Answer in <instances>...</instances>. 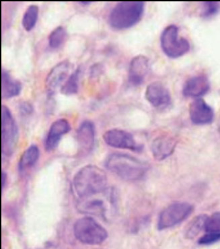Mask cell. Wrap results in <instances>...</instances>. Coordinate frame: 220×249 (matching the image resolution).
Returning <instances> with one entry per match:
<instances>
[{
	"instance_id": "6da1fadb",
	"label": "cell",
	"mask_w": 220,
	"mask_h": 249,
	"mask_svg": "<svg viewBox=\"0 0 220 249\" xmlns=\"http://www.w3.org/2000/svg\"><path fill=\"white\" fill-rule=\"evenodd\" d=\"M106 173L95 165H87L77 172L72 181L73 191L80 199L91 197L106 190Z\"/></svg>"
},
{
	"instance_id": "7a4b0ae2",
	"label": "cell",
	"mask_w": 220,
	"mask_h": 249,
	"mask_svg": "<svg viewBox=\"0 0 220 249\" xmlns=\"http://www.w3.org/2000/svg\"><path fill=\"white\" fill-rule=\"evenodd\" d=\"M105 164L109 171L128 181L142 179L149 168L146 163L136 158L121 153L110 154Z\"/></svg>"
},
{
	"instance_id": "3957f363",
	"label": "cell",
	"mask_w": 220,
	"mask_h": 249,
	"mask_svg": "<svg viewBox=\"0 0 220 249\" xmlns=\"http://www.w3.org/2000/svg\"><path fill=\"white\" fill-rule=\"evenodd\" d=\"M145 10L144 1H121L112 9L109 24L112 29L123 31L136 25L142 19Z\"/></svg>"
},
{
	"instance_id": "277c9868",
	"label": "cell",
	"mask_w": 220,
	"mask_h": 249,
	"mask_svg": "<svg viewBox=\"0 0 220 249\" xmlns=\"http://www.w3.org/2000/svg\"><path fill=\"white\" fill-rule=\"evenodd\" d=\"M116 194L114 191L106 190L91 197L79 199L77 210L84 214L109 219L116 208Z\"/></svg>"
},
{
	"instance_id": "5b68a950",
	"label": "cell",
	"mask_w": 220,
	"mask_h": 249,
	"mask_svg": "<svg viewBox=\"0 0 220 249\" xmlns=\"http://www.w3.org/2000/svg\"><path fill=\"white\" fill-rule=\"evenodd\" d=\"M73 233L79 241L89 245H100L108 238L107 230L91 217L77 220L73 226Z\"/></svg>"
},
{
	"instance_id": "8992f818",
	"label": "cell",
	"mask_w": 220,
	"mask_h": 249,
	"mask_svg": "<svg viewBox=\"0 0 220 249\" xmlns=\"http://www.w3.org/2000/svg\"><path fill=\"white\" fill-rule=\"evenodd\" d=\"M179 28L172 24L165 28L160 35V46L169 58H179L191 50L189 41L179 36Z\"/></svg>"
},
{
	"instance_id": "52a82bcc",
	"label": "cell",
	"mask_w": 220,
	"mask_h": 249,
	"mask_svg": "<svg viewBox=\"0 0 220 249\" xmlns=\"http://www.w3.org/2000/svg\"><path fill=\"white\" fill-rule=\"evenodd\" d=\"M18 141V129L11 111L5 105L1 106V152L11 157Z\"/></svg>"
},
{
	"instance_id": "ba28073f",
	"label": "cell",
	"mask_w": 220,
	"mask_h": 249,
	"mask_svg": "<svg viewBox=\"0 0 220 249\" xmlns=\"http://www.w3.org/2000/svg\"><path fill=\"white\" fill-rule=\"evenodd\" d=\"M192 205L186 202H175L167 207L160 213L158 229L163 231L170 229L186 220L193 212Z\"/></svg>"
},
{
	"instance_id": "9c48e42d",
	"label": "cell",
	"mask_w": 220,
	"mask_h": 249,
	"mask_svg": "<svg viewBox=\"0 0 220 249\" xmlns=\"http://www.w3.org/2000/svg\"><path fill=\"white\" fill-rule=\"evenodd\" d=\"M105 143L112 148L124 149L133 152H140L144 146L135 140L133 135L120 129H109L104 133Z\"/></svg>"
},
{
	"instance_id": "30bf717a",
	"label": "cell",
	"mask_w": 220,
	"mask_h": 249,
	"mask_svg": "<svg viewBox=\"0 0 220 249\" xmlns=\"http://www.w3.org/2000/svg\"><path fill=\"white\" fill-rule=\"evenodd\" d=\"M145 97L149 104L158 109H165L171 105L170 93L161 82L149 84L146 88Z\"/></svg>"
},
{
	"instance_id": "8fae6325",
	"label": "cell",
	"mask_w": 220,
	"mask_h": 249,
	"mask_svg": "<svg viewBox=\"0 0 220 249\" xmlns=\"http://www.w3.org/2000/svg\"><path fill=\"white\" fill-rule=\"evenodd\" d=\"M70 68V61L64 60L55 65L49 71L45 80V87L49 96L52 97L57 89L65 83V80L68 78Z\"/></svg>"
},
{
	"instance_id": "7c38bea8",
	"label": "cell",
	"mask_w": 220,
	"mask_h": 249,
	"mask_svg": "<svg viewBox=\"0 0 220 249\" xmlns=\"http://www.w3.org/2000/svg\"><path fill=\"white\" fill-rule=\"evenodd\" d=\"M189 112L191 122L196 125H205L214 122V109L202 99L191 102Z\"/></svg>"
},
{
	"instance_id": "4fadbf2b",
	"label": "cell",
	"mask_w": 220,
	"mask_h": 249,
	"mask_svg": "<svg viewBox=\"0 0 220 249\" xmlns=\"http://www.w3.org/2000/svg\"><path fill=\"white\" fill-rule=\"evenodd\" d=\"M149 71V60L145 55H137L131 59L128 80L133 87H139L145 81Z\"/></svg>"
},
{
	"instance_id": "5bb4252c",
	"label": "cell",
	"mask_w": 220,
	"mask_h": 249,
	"mask_svg": "<svg viewBox=\"0 0 220 249\" xmlns=\"http://www.w3.org/2000/svg\"><path fill=\"white\" fill-rule=\"evenodd\" d=\"M210 82L205 75H198L188 79L183 85V94L187 98L201 99L210 90Z\"/></svg>"
},
{
	"instance_id": "9a60e30c",
	"label": "cell",
	"mask_w": 220,
	"mask_h": 249,
	"mask_svg": "<svg viewBox=\"0 0 220 249\" xmlns=\"http://www.w3.org/2000/svg\"><path fill=\"white\" fill-rule=\"evenodd\" d=\"M71 130V124L66 119L55 121L49 128L45 142V148L47 152H52L57 148L61 138Z\"/></svg>"
},
{
	"instance_id": "2e32d148",
	"label": "cell",
	"mask_w": 220,
	"mask_h": 249,
	"mask_svg": "<svg viewBox=\"0 0 220 249\" xmlns=\"http://www.w3.org/2000/svg\"><path fill=\"white\" fill-rule=\"evenodd\" d=\"M177 141L170 135H162L153 140L151 150L153 157L157 160L166 159L175 152Z\"/></svg>"
},
{
	"instance_id": "e0dca14e",
	"label": "cell",
	"mask_w": 220,
	"mask_h": 249,
	"mask_svg": "<svg viewBox=\"0 0 220 249\" xmlns=\"http://www.w3.org/2000/svg\"><path fill=\"white\" fill-rule=\"evenodd\" d=\"M94 124L91 121H84L79 126L76 132L77 142L84 153H89L94 148L95 142Z\"/></svg>"
},
{
	"instance_id": "ac0fdd59",
	"label": "cell",
	"mask_w": 220,
	"mask_h": 249,
	"mask_svg": "<svg viewBox=\"0 0 220 249\" xmlns=\"http://www.w3.org/2000/svg\"><path fill=\"white\" fill-rule=\"evenodd\" d=\"M22 84L16 80L8 71L1 70V98L10 99L20 94Z\"/></svg>"
},
{
	"instance_id": "d6986e66",
	"label": "cell",
	"mask_w": 220,
	"mask_h": 249,
	"mask_svg": "<svg viewBox=\"0 0 220 249\" xmlns=\"http://www.w3.org/2000/svg\"><path fill=\"white\" fill-rule=\"evenodd\" d=\"M40 157V151L37 145L33 144L30 145L26 149L19 160L18 168L20 173L25 172L33 167L38 162Z\"/></svg>"
},
{
	"instance_id": "ffe728a7",
	"label": "cell",
	"mask_w": 220,
	"mask_h": 249,
	"mask_svg": "<svg viewBox=\"0 0 220 249\" xmlns=\"http://www.w3.org/2000/svg\"><path fill=\"white\" fill-rule=\"evenodd\" d=\"M82 73V68H81V67H79L68 77L66 81L61 87V92L63 94L66 96H71L76 94L78 92Z\"/></svg>"
},
{
	"instance_id": "44dd1931",
	"label": "cell",
	"mask_w": 220,
	"mask_h": 249,
	"mask_svg": "<svg viewBox=\"0 0 220 249\" xmlns=\"http://www.w3.org/2000/svg\"><path fill=\"white\" fill-rule=\"evenodd\" d=\"M38 9L37 5H31L26 9L23 15L22 24V27L27 32H30L34 29L37 22L38 18Z\"/></svg>"
},
{
	"instance_id": "7402d4cb",
	"label": "cell",
	"mask_w": 220,
	"mask_h": 249,
	"mask_svg": "<svg viewBox=\"0 0 220 249\" xmlns=\"http://www.w3.org/2000/svg\"><path fill=\"white\" fill-rule=\"evenodd\" d=\"M207 215L205 214H202L195 217L190 222L189 225L186 229L185 235L188 238H194L202 231H204L205 228V221L207 220Z\"/></svg>"
},
{
	"instance_id": "603a6c76",
	"label": "cell",
	"mask_w": 220,
	"mask_h": 249,
	"mask_svg": "<svg viewBox=\"0 0 220 249\" xmlns=\"http://www.w3.org/2000/svg\"><path fill=\"white\" fill-rule=\"evenodd\" d=\"M67 32L63 26H57L49 35V45L53 50L60 48L67 39Z\"/></svg>"
},
{
	"instance_id": "cb8c5ba5",
	"label": "cell",
	"mask_w": 220,
	"mask_h": 249,
	"mask_svg": "<svg viewBox=\"0 0 220 249\" xmlns=\"http://www.w3.org/2000/svg\"><path fill=\"white\" fill-rule=\"evenodd\" d=\"M220 12V1H205L202 3L201 17L209 19L216 17Z\"/></svg>"
},
{
	"instance_id": "d4e9b609",
	"label": "cell",
	"mask_w": 220,
	"mask_h": 249,
	"mask_svg": "<svg viewBox=\"0 0 220 249\" xmlns=\"http://www.w3.org/2000/svg\"><path fill=\"white\" fill-rule=\"evenodd\" d=\"M204 231L205 233L220 234V212H216L207 217Z\"/></svg>"
},
{
	"instance_id": "484cf974",
	"label": "cell",
	"mask_w": 220,
	"mask_h": 249,
	"mask_svg": "<svg viewBox=\"0 0 220 249\" xmlns=\"http://www.w3.org/2000/svg\"><path fill=\"white\" fill-rule=\"evenodd\" d=\"M220 241V234H210L205 233L202 237L199 240L198 243L202 245H212Z\"/></svg>"
},
{
	"instance_id": "4316f807",
	"label": "cell",
	"mask_w": 220,
	"mask_h": 249,
	"mask_svg": "<svg viewBox=\"0 0 220 249\" xmlns=\"http://www.w3.org/2000/svg\"><path fill=\"white\" fill-rule=\"evenodd\" d=\"M20 110L23 115H30L33 113V106L27 102H24L20 105Z\"/></svg>"
},
{
	"instance_id": "83f0119b",
	"label": "cell",
	"mask_w": 220,
	"mask_h": 249,
	"mask_svg": "<svg viewBox=\"0 0 220 249\" xmlns=\"http://www.w3.org/2000/svg\"><path fill=\"white\" fill-rule=\"evenodd\" d=\"M102 71H103V70H102V67L100 64L94 65L91 69V77H94V78H95L96 75H100Z\"/></svg>"
},
{
	"instance_id": "f1b7e54d",
	"label": "cell",
	"mask_w": 220,
	"mask_h": 249,
	"mask_svg": "<svg viewBox=\"0 0 220 249\" xmlns=\"http://www.w3.org/2000/svg\"><path fill=\"white\" fill-rule=\"evenodd\" d=\"M2 176H1V185H2V187H5V184H6L7 176L6 174H5V173H2Z\"/></svg>"
},
{
	"instance_id": "f546056e",
	"label": "cell",
	"mask_w": 220,
	"mask_h": 249,
	"mask_svg": "<svg viewBox=\"0 0 220 249\" xmlns=\"http://www.w3.org/2000/svg\"><path fill=\"white\" fill-rule=\"evenodd\" d=\"M80 4H82V6H89V5L91 4V1H81L80 2Z\"/></svg>"
},
{
	"instance_id": "4dcf8cb0",
	"label": "cell",
	"mask_w": 220,
	"mask_h": 249,
	"mask_svg": "<svg viewBox=\"0 0 220 249\" xmlns=\"http://www.w3.org/2000/svg\"><path fill=\"white\" fill-rule=\"evenodd\" d=\"M219 133L220 134V125H219Z\"/></svg>"
}]
</instances>
